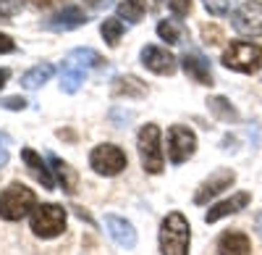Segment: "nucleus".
Returning a JSON list of instances; mask_svg holds the SVG:
<instances>
[{
  "instance_id": "1",
  "label": "nucleus",
  "mask_w": 262,
  "mask_h": 255,
  "mask_svg": "<svg viewBox=\"0 0 262 255\" xmlns=\"http://www.w3.org/2000/svg\"><path fill=\"white\" fill-rule=\"evenodd\" d=\"M191 245V226L184 213L173 210L160 224V252L163 255H189Z\"/></svg>"
},
{
  "instance_id": "2",
  "label": "nucleus",
  "mask_w": 262,
  "mask_h": 255,
  "mask_svg": "<svg viewBox=\"0 0 262 255\" xmlns=\"http://www.w3.org/2000/svg\"><path fill=\"white\" fill-rule=\"evenodd\" d=\"M34 208H37V195L21 182L8 184L0 192V219H6V221H21Z\"/></svg>"
},
{
  "instance_id": "3",
  "label": "nucleus",
  "mask_w": 262,
  "mask_h": 255,
  "mask_svg": "<svg viewBox=\"0 0 262 255\" xmlns=\"http://www.w3.org/2000/svg\"><path fill=\"white\" fill-rule=\"evenodd\" d=\"M137 150H139L142 168L147 174H152V176L163 174L165 155H163V147H160V126L158 124H147V126L139 129V134H137Z\"/></svg>"
},
{
  "instance_id": "4",
  "label": "nucleus",
  "mask_w": 262,
  "mask_h": 255,
  "mask_svg": "<svg viewBox=\"0 0 262 255\" xmlns=\"http://www.w3.org/2000/svg\"><path fill=\"white\" fill-rule=\"evenodd\" d=\"M66 208L63 205H55V203H42L32 210V231L42 240H55L58 234H63L66 229Z\"/></svg>"
},
{
  "instance_id": "5",
  "label": "nucleus",
  "mask_w": 262,
  "mask_h": 255,
  "mask_svg": "<svg viewBox=\"0 0 262 255\" xmlns=\"http://www.w3.org/2000/svg\"><path fill=\"white\" fill-rule=\"evenodd\" d=\"M223 66L238 74H254L262 69V48L254 42H231L223 53Z\"/></svg>"
},
{
  "instance_id": "6",
  "label": "nucleus",
  "mask_w": 262,
  "mask_h": 255,
  "mask_svg": "<svg viewBox=\"0 0 262 255\" xmlns=\"http://www.w3.org/2000/svg\"><path fill=\"white\" fill-rule=\"evenodd\" d=\"M90 166H92V171L100 174V176H118L128 166V158H126V153L121 150L118 145L105 142V145H97L95 150L90 153Z\"/></svg>"
},
{
  "instance_id": "7",
  "label": "nucleus",
  "mask_w": 262,
  "mask_h": 255,
  "mask_svg": "<svg viewBox=\"0 0 262 255\" xmlns=\"http://www.w3.org/2000/svg\"><path fill=\"white\" fill-rule=\"evenodd\" d=\"M194 153H196V134L189 126H181V124L170 126L168 129V161L173 166H181Z\"/></svg>"
},
{
  "instance_id": "8",
  "label": "nucleus",
  "mask_w": 262,
  "mask_h": 255,
  "mask_svg": "<svg viewBox=\"0 0 262 255\" xmlns=\"http://www.w3.org/2000/svg\"><path fill=\"white\" fill-rule=\"evenodd\" d=\"M231 24L238 34H247V37L262 34V3L259 0H247V3H242L233 11Z\"/></svg>"
},
{
  "instance_id": "9",
  "label": "nucleus",
  "mask_w": 262,
  "mask_h": 255,
  "mask_svg": "<svg viewBox=\"0 0 262 255\" xmlns=\"http://www.w3.org/2000/svg\"><path fill=\"white\" fill-rule=\"evenodd\" d=\"M233 182H236V174L231 171V168H217L212 176H207L200 187H196L194 203H196V205H207L215 195H221L223 189H231Z\"/></svg>"
},
{
  "instance_id": "10",
  "label": "nucleus",
  "mask_w": 262,
  "mask_h": 255,
  "mask_svg": "<svg viewBox=\"0 0 262 255\" xmlns=\"http://www.w3.org/2000/svg\"><path fill=\"white\" fill-rule=\"evenodd\" d=\"M142 63L152 74H160V76H170L179 69V61L173 58V53L168 48H158V45L142 48Z\"/></svg>"
},
{
  "instance_id": "11",
  "label": "nucleus",
  "mask_w": 262,
  "mask_h": 255,
  "mask_svg": "<svg viewBox=\"0 0 262 255\" xmlns=\"http://www.w3.org/2000/svg\"><path fill=\"white\" fill-rule=\"evenodd\" d=\"M105 229H107V234H111V240L118 247H123V250H134L137 247V229L131 226L126 219L107 213L105 216Z\"/></svg>"
},
{
  "instance_id": "12",
  "label": "nucleus",
  "mask_w": 262,
  "mask_h": 255,
  "mask_svg": "<svg viewBox=\"0 0 262 255\" xmlns=\"http://www.w3.org/2000/svg\"><path fill=\"white\" fill-rule=\"evenodd\" d=\"M249 203H252V195H249V192H236V195H231L228 200L212 205L207 213H205V221H207V224H215V221H221V219H226V216H233V213H238V210H244Z\"/></svg>"
},
{
  "instance_id": "13",
  "label": "nucleus",
  "mask_w": 262,
  "mask_h": 255,
  "mask_svg": "<svg viewBox=\"0 0 262 255\" xmlns=\"http://www.w3.org/2000/svg\"><path fill=\"white\" fill-rule=\"evenodd\" d=\"M181 69L189 79H194L196 84H205V87H210L212 84V71H210V63L205 55L200 53H184L181 58Z\"/></svg>"
},
{
  "instance_id": "14",
  "label": "nucleus",
  "mask_w": 262,
  "mask_h": 255,
  "mask_svg": "<svg viewBox=\"0 0 262 255\" xmlns=\"http://www.w3.org/2000/svg\"><path fill=\"white\" fill-rule=\"evenodd\" d=\"M86 24V13L79 8V6H66L63 11H58L50 21H48V29L53 32H71V29H79Z\"/></svg>"
},
{
  "instance_id": "15",
  "label": "nucleus",
  "mask_w": 262,
  "mask_h": 255,
  "mask_svg": "<svg viewBox=\"0 0 262 255\" xmlns=\"http://www.w3.org/2000/svg\"><path fill=\"white\" fill-rule=\"evenodd\" d=\"M21 161L27 163V168L32 171V176L45 187V189H55V179H53V168H48V163L42 161L39 153H34L32 147H24L21 150Z\"/></svg>"
},
{
  "instance_id": "16",
  "label": "nucleus",
  "mask_w": 262,
  "mask_h": 255,
  "mask_svg": "<svg viewBox=\"0 0 262 255\" xmlns=\"http://www.w3.org/2000/svg\"><path fill=\"white\" fill-rule=\"evenodd\" d=\"M217 255H252V242L244 231H223L217 240Z\"/></svg>"
},
{
  "instance_id": "17",
  "label": "nucleus",
  "mask_w": 262,
  "mask_h": 255,
  "mask_svg": "<svg viewBox=\"0 0 262 255\" xmlns=\"http://www.w3.org/2000/svg\"><path fill=\"white\" fill-rule=\"evenodd\" d=\"M50 168H53V174H55L58 184L63 187V192L74 195V192H76V184H79V174H76L66 161H60L58 155H50Z\"/></svg>"
},
{
  "instance_id": "18",
  "label": "nucleus",
  "mask_w": 262,
  "mask_h": 255,
  "mask_svg": "<svg viewBox=\"0 0 262 255\" xmlns=\"http://www.w3.org/2000/svg\"><path fill=\"white\" fill-rule=\"evenodd\" d=\"M113 95L116 97H144L147 95V84L137 76H116L113 79Z\"/></svg>"
},
{
  "instance_id": "19",
  "label": "nucleus",
  "mask_w": 262,
  "mask_h": 255,
  "mask_svg": "<svg viewBox=\"0 0 262 255\" xmlns=\"http://www.w3.org/2000/svg\"><path fill=\"white\" fill-rule=\"evenodd\" d=\"M53 74H55L53 63H39V66L29 69L24 76H21V87H24V90H39L45 82H50Z\"/></svg>"
},
{
  "instance_id": "20",
  "label": "nucleus",
  "mask_w": 262,
  "mask_h": 255,
  "mask_svg": "<svg viewBox=\"0 0 262 255\" xmlns=\"http://www.w3.org/2000/svg\"><path fill=\"white\" fill-rule=\"evenodd\" d=\"M66 63H74V66H79V69H97V66H102V55L100 53H95V50H90V48H76V50H71L69 53V58H66Z\"/></svg>"
},
{
  "instance_id": "21",
  "label": "nucleus",
  "mask_w": 262,
  "mask_h": 255,
  "mask_svg": "<svg viewBox=\"0 0 262 255\" xmlns=\"http://www.w3.org/2000/svg\"><path fill=\"white\" fill-rule=\"evenodd\" d=\"M84 74H86L84 69L74 66V63H66L63 71H60V90L69 92V95H74L81 84H84Z\"/></svg>"
},
{
  "instance_id": "22",
  "label": "nucleus",
  "mask_w": 262,
  "mask_h": 255,
  "mask_svg": "<svg viewBox=\"0 0 262 255\" xmlns=\"http://www.w3.org/2000/svg\"><path fill=\"white\" fill-rule=\"evenodd\" d=\"M144 13H147V0H123V3H118V16L126 18L128 24H139Z\"/></svg>"
},
{
  "instance_id": "23",
  "label": "nucleus",
  "mask_w": 262,
  "mask_h": 255,
  "mask_svg": "<svg viewBox=\"0 0 262 255\" xmlns=\"http://www.w3.org/2000/svg\"><path fill=\"white\" fill-rule=\"evenodd\" d=\"M207 108H210V113L215 116V119H221V121H238V111L233 108V105L226 100V97H210L207 100Z\"/></svg>"
},
{
  "instance_id": "24",
  "label": "nucleus",
  "mask_w": 262,
  "mask_h": 255,
  "mask_svg": "<svg viewBox=\"0 0 262 255\" xmlns=\"http://www.w3.org/2000/svg\"><path fill=\"white\" fill-rule=\"evenodd\" d=\"M100 34L105 37V42L111 48H116L118 42H121V34H123V24L118 18H105L102 24H100Z\"/></svg>"
},
{
  "instance_id": "25",
  "label": "nucleus",
  "mask_w": 262,
  "mask_h": 255,
  "mask_svg": "<svg viewBox=\"0 0 262 255\" xmlns=\"http://www.w3.org/2000/svg\"><path fill=\"white\" fill-rule=\"evenodd\" d=\"M158 37L163 40V42H168V45H179L181 42V37H184V29L176 24V21H160L158 24Z\"/></svg>"
},
{
  "instance_id": "26",
  "label": "nucleus",
  "mask_w": 262,
  "mask_h": 255,
  "mask_svg": "<svg viewBox=\"0 0 262 255\" xmlns=\"http://www.w3.org/2000/svg\"><path fill=\"white\" fill-rule=\"evenodd\" d=\"M205 8L212 16H226L233 8V0H205Z\"/></svg>"
},
{
  "instance_id": "27",
  "label": "nucleus",
  "mask_w": 262,
  "mask_h": 255,
  "mask_svg": "<svg viewBox=\"0 0 262 255\" xmlns=\"http://www.w3.org/2000/svg\"><path fill=\"white\" fill-rule=\"evenodd\" d=\"M0 105H3L6 111H24L27 108V100L21 95H13V97H3L0 100Z\"/></svg>"
},
{
  "instance_id": "28",
  "label": "nucleus",
  "mask_w": 262,
  "mask_h": 255,
  "mask_svg": "<svg viewBox=\"0 0 262 255\" xmlns=\"http://www.w3.org/2000/svg\"><path fill=\"white\" fill-rule=\"evenodd\" d=\"M24 6V0H0V13L3 16H16Z\"/></svg>"
},
{
  "instance_id": "29",
  "label": "nucleus",
  "mask_w": 262,
  "mask_h": 255,
  "mask_svg": "<svg viewBox=\"0 0 262 255\" xmlns=\"http://www.w3.org/2000/svg\"><path fill=\"white\" fill-rule=\"evenodd\" d=\"M168 6L176 16H186L191 11V0H168Z\"/></svg>"
},
{
  "instance_id": "30",
  "label": "nucleus",
  "mask_w": 262,
  "mask_h": 255,
  "mask_svg": "<svg viewBox=\"0 0 262 255\" xmlns=\"http://www.w3.org/2000/svg\"><path fill=\"white\" fill-rule=\"evenodd\" d=\"M13 50H16V42H13V37H8V34L0 32V53H13Z\"/></svg>"
},
{
  "instance_id": "31",
  "label": "nucleus",
  "mask_w": 262,
  "mask_h": 255,
  "mask_svg": "<svg viewBox=\"0 0 262 255\" xmlns=\"http://www.w3.org/2000/svg\"><path fill=\"white\" fill-rule=\"evenodd\" d=\"M8 163V147H6V137L0 140V168Z\"/></svg>"
},
{
  "instance_id": "32",
  "label": "nucleus",
  "mask_w": 262,
  "mask_h": 255,
  "mask_svg": "<svg viewBox=\"0 0 262 255\" xmlns=\"http://www.w3.org/2000/svg\"><path fill=\"white\" fill-rule=\"evenodd\" d=\"M55 3H60V0H32L34 8H50V6H55Z\"/></svg>"
},
{
  "instance_id": "33",
  "label": "nucleus",
  "mask_w": 262,
  "mask_h": 255,
  "mask_svg": "<svg viewBox=\"0 0 262 255\" xmlns=\"http://www.w3.org/2000/svg\"><path fill=\"white\" fill-rule=\"evenodd\" d=\"M86 6L95 8V11H100V8H105V6H111V0H86Z\"/></svg>"
},
{
  "instance_id": "34",
  "label": "nucleus",
  "mask_w": 262,
  "mask_h": 255,
  "mask_svg": "<svg viewBox=\"0 0 262 255\" xmlns=\"http://www.w3.org/2000/svg\"><path fill=\"white\" fill-rule=\"evenodd\" d=\"M8 76H11V71H8V69H0V90L6 87V82H8Z\"/></svg>"
},
{
  "instance_id": "35",
  "label": "nucleus",
  "mask_w": 262,
  "mask_h": 255,
  "mask_svg": "<svg viewBox=\"0 0 262 255\" xmlns=\"http://www.w3.org/2000/svg\"><path fill=\"white\" fill-rule=\"evenodd\" d=\"M202 34H205V40H210V37H212V40H217V37H221V34H217V29H212V32H210V27H205V29H202Z\"/></svg>"
},
{
  "instance_id": "36",
  "label": "nucleus",
  "mask_w": 262,
  "mask_h": 255,
  "mask_svg": "<svg viewBox=\"0 0 262 255\" xmlns=\"http://www.w3.org/2000/svg\"><path fill=\"white\" fill-rule=\"evenodd\" d=\"M254 229H257V234L262 237V213H257V219H254Z\"/></svg>"
}]
</instances>
